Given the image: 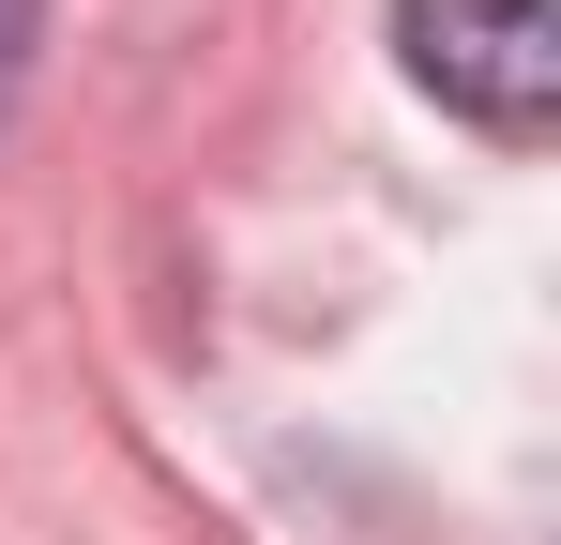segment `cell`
Here are the masks:
<instances>
[{"instance_id":"1","label":"cell","mask_w":561,"mask_h":545,"mask_svg":"<svg viewBox=\"0 0 561 545\" xmlns=\"http://www.w3.org/2000/svg\"><path fill=\"white\" fill-rule=\"evenodd\" d=\"M394 46L485 137H547L561 121V15L547 0H394Z\"/></svg>"}]
</instances>
